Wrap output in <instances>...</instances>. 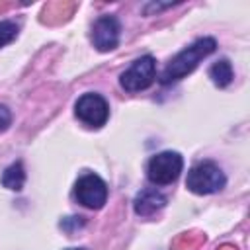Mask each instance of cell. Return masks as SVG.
Returning a JSON list of instances; mask_svg holds the SVG:
<instances>
[{"label":"cell","mask_w":250,"mask_h":250,"mask_svg":"<svg viewBox=\"0 0 250 250\" xmlns=\"http://www.w3.org/2000/svg\"><path fill=\"white\" fill-rule=\"evenodd\" d=\"M225 184H227V178H225L223 170L211 160H203V162L195 164L188 172V180H186L188 189L197 195L215 193V191L223 189Z\"/></svg>","instance_id":"2"},{"label":"cell","mask_w":250,"mask_h":250,"mask_svg":"<svg viewBox=\"0 0 250 250\" xmlns=\"http://www.w3.org/2000/svg\"><path fill=\"white\" fill-rule=\"evenodd\" d=\"M215 49H217V41L213 37H201V39H197L195 43H191L189 47H186L184 51H180L168 62V66L160 74V82L162 84H170L174 80L184 78L186 74H189L191 70H195V66L205 57H209Z\"/></svg>","instance_id":"1"},{"label":"cell","mask_w":250,"mask_h":250,"mask_svg":"<svg viewBox=\"0 0 250 250\" xmlns=\"http://www.w3.org/2000/svg\"><path fill=\"white\" fill-rule=\"evenodd\" d=\"M184 168V158L174 150H164L154 154L146 164V176L156 186H166L178 180Z\"/></svg>","instance_id":"3"},{"label":"cell","mask_w":250,"mask_h":250,"mask_svg":"<svg viewBox=\"0 0 250 250\" xmlns=\"http://www.w3.org/2000/svg\"><path fill=\"white\" fill-rule=\"evenodd\" d=\"M166 205V197L156 189H143L137 193L133 207L139 217H152L156 211H160Z\"/></svg>","instance_id":"8"},{"label":"cell","mask_w":250,"mask_h":250,"mask_svg":"<svg viewBox=\"0 0 250 250\" xmlns=\"http://www.w3.org/2000/svg\"><path fill=\"white\" fill-rule=\"evenodd\" d=\"M25 184V172H23V166L21 162H14L10 164L4 174H2V186L8 188V189H14V191H20Z\"/></svg>","instance_id":"9"},{"label":"cell","mask_w":250,"mask_h":250,"mask_svg":"<svg viewBox=\"0 0 250 250\" xmlns=\"http://www.w3.org/2000/svg\"><path fill=\"white\" fill-rule=\"evenodd\" d=\"M12 123V113L6 105H0V131H6Z\"/></svg>","instance_id":"12"},{"label":"cell","mask_w":250,"mask_h":250,"mask_svg":"<svg viewBox=\"0 0 250 250\" xmlns=\"http://www.w3.org/2000/svg\"><path fill=\"white\" fill-rule=\"evenodd\" d=\"M18 35V25L14 21H0V47L12 43Z\"/></svg>","instance_id":"11"},{"label":"cell","mask_w":250,"mask_h":250,"mask_svg":"<svg viewBox=\"0 0 250 250\" xmlns=\"http://www.w3.org/2000/svg\"><path fill=\"white\" fill-rule=\"evenodd\" d=\"M74 113L82 123L90 127H102L109 117V107L100 94H84L78 98Z\"/></svg>","instance_id":"6"},{"label":"cell","mask_w":250,"mask_h":250,"mask_svg":"<svg viewBox=\"0 0 250 250\" xmlns=\"http://www.w3.org/2000/svg\"><path fill=\"white\" fill-rule=\"evenodd\" d=\"M66 250H84V248H66Z\"/></svg>","instance_id":"13"},{"label":"cell","mask_w":250,"mask_h":250,"mask_svg":"<svg viewBox=\"0 0 250 250\" xmlns=\"http://www.w3.org/2000/svg\"><path fill=\"white\" fill-rule=\"evenodd\" d=\"M209 78H211L213 84L219 86V88L229 86V84L232 82V66H230V62H229L227 59L217 61V62L209 68Z\"/></svg>","instance_id":"10"},{"label":"cell","mask_w":250,"mask_h":250,"mask_svg":"<svg viewBox=\"0 0 250 250\" xmlns=\"http://www.w3.org/2000/svg\"><path fill=\"white\" fill-rule=\"evenodd\" d=\"M154 70H156V64H154V59L150 55H145L141 59H137L119 78L121 86L127 90V92H141L145 88H148L152 82H154Z\"/></svg>","instance_id":"5"},{"label":"cell","mask_w":250,"mask_h":250,"mask_svg":"<svg viewBox=\"0 0 250 250\" xmlns=\"http://www.w3.org/2000/svg\"><path fill=\"white\" fill-rule=\"evenodd\" d=\"M74 197L88 209H102L107 199V186L98 174H84L74 186Z\"/></svg>","instance_id":"4"},{"label":"cell","mask_w":250,"mask_h":250,"mask_svg":"<svg viewBox=\"0 0 250 250\" xmlns=\"http://www.w3.org/2000/svg\"><path fill=\"white\" fill-rule=\"evenodd\" d=\"M92 41L98 51H111L119 43V21L113 16H102L92 25Z\"/></svg>","instance_id":"7"}]
</instances>
